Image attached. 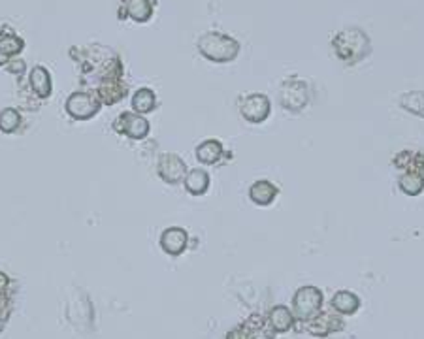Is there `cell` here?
Returning a JSON list of instances; mask_svg holds the SVG:
<instances>
[{"mask_svg": "<svg viewBox=\"0 0 424 339\" xmlns=\"http://www.w3.org/2000/svg\"><path fill=\"white\" fill-rule=\"evenodd\" d=\"M332 49L338 55V59L343 60L345 65H357L370 55L372 46L368 34L362 28L349 26L339 31L338 36L332 40Z\"/></svg>", "mask_w": 424, "mask_h": 339, "instance_id": "obj_1", "label": "cell"}, {"mask_svg": "<svg viewBox=\"0 0 424 339\" xmlns=\"http://www.w3.org/2000/svg\"><path fill=\"white\" fill-rule=\"evenodd\" d=\"M198 51L202 53L204 59H208L209 63H217V65H225V63H232L236 57L240 55V42L234 38H230L222 33H204L198 38Z\"/></svg>", "mask_w": 424, "mask_h": 339, "instance_id": "obj_2", "label": "cell"}, {"mask_svg": "<svg viewBox=\"0 0 424 339\" xmlns=\"http://www.w3.org/2000/svg\"><path fill=\"white\" fill-rule=\"evenodd\" d=\"M293 307L294 319H298L300 322H307L319 315L320 307H323V292L313 285L298 288L293 298Z\"/></svg>", "mask_w": 424, "mask_h": 339, "instance_id": "obj_3", "label": "cell"}, {"mask_svg": "<svg viewBox=\"0 0 424 339\" xmlns=\"http://www.w3.org/2000/svg\"><path fill=\"white\" fill-rule=\"evenodd\" d=\"M309 100H311V91H309V85L306 81L293 78L281 85L279 104L287 111L298 113V111L306 110Z\"/></svg>", "mask_w": 424, "mask_h": 339, "instance_id": "obj_4", "label": "cell"}, {"mask_svg": "<svg viewBox=\"0 0 424 339\" xmlns=\"http://www.w3.org/2000/svg\"><path fill=\"white\" fill-rule=\"evenodd\" d=\"M100 108H102V104H100L97 94L87 91H74L65 102L66 113L76 121L92 119L100 111Z\"/></svg>", "mask_w": 424, "mask_h": 339, "instance_id": "obj_5", "label": "cell"}, {"mask_svg": "<svg viewBox=\"0 0 424 339\" xmlns=\"http://www.w3.org/2000/svg\"><path fill=\"white\" fill-rule=\"evenodd\" d=\"M240 113L251 124H262L272 113L270 98L262 92H251L240 100Z\"/></svg>", "mask_w": 424, "mask_h": 339, "instance_id": "obj_6", "label": "cell"}, {"mask_svg": "<svg viewBox=\"0 0 424 339\" xmlns=\"http://www.w3.org/2000/svg\"><path fill=\"white\" fill-rule=\"evenodd\" d=\"M113 131L121 134V136L131 138V140H145V138L149 136L151 124L144 115H140L136 111H123L115 119Z\"/></svg>", "mask_w": 424, "mask_h": 339, "instance_id": "obj_7", "label": "cell"}, {"mask_svg": "<svg viewBox=\"0 0 424 339\" xmlns=\"http://www.w3.org/2000/svg\"><path fill=\"white\" fill-rule=\"evenodd\" d=\"M187 164L176 153H163L157 160V174L168 185H179L187 176Z\"/></svg>", "mask_w": 424, "mask_h": 339, "instance_id": "obj_8", "label": "cell"}, {"mask_svg": "<svg viewBox=\"0 0 424 339\" xmlns=\"http://www.w3.org/2000/svg\"><path fill=\"white\" fill-rule=\"evenodd\" d=\"M66 319L72 322L74 328H87L92 320V306L87 294L78 290L66 304Z\"/></svg>", "mask_w": 424, "mask_h": 339, "instance_id": "obj_9", "label": "cell"}, {"mask_svg": "<svg viewBox=\"0 0 424 339\" xmlns=\"http://www.w3.org/2000/svg\"><path fill=\"white\" fill-rule=\"evenodd\" d=\"M189 245V234L187 230L179 229V226H170L163 230L161 234V249L170 256H179L185 253V249Z\"/></svg>", "mask_w": 424, "mask_h": 339, "instance_id": "obj_10", "label": "cell"}, {"mask_svg": "<svg viewBox=\"0 0 424 339\" xmlns=\"http://www.w3.org/2000/svg\"><path fill=\"white\" fill-rule=\"evenodd\" d=\"M277 195H279V189L272 181H268V179H259V181H254L249 187V200L256 204V206H262V208L274 204Z\"/></svg>", "mask_w": 424, "mask_h": 339, "instance_id": "obj_11", "label": "cell"}, {"mask_svg": "<svg viewBox=\"0 0 424 339\" xmlns=\"http://www.w3.org/2000/svg\"><path fill=\"white\" fill-rule=\"evenodd\" d=\"M341 328H343V320L339 319L338 315L332 313L317 315L311 320H307V330L313 336H320V338H325L328 333L339 332Z\"/></svg>", "mask_w": 424, "mask_h": 339, "instance_id": "obj_12", "label": "cell"}, {"mask_svg": "<svg viewBox=\"0 0 424 339\" xmlns=\"http://www.w3.org/2000/svg\"><path fill=\"white\" fill-rule=\"evenodd\" d=\"M31 87H33V92L40 100H46V98L51 97L53 83L49 70L44 68V66H34L31 70Z\"/></svg>", "mask_w": 424, "mask_h": 339, "instance_id": "obj_13", "label": "cell"}, {"mask_svg": "<svg viewBox=\"0 0 424 339\" xmlns=\"http://www.w3.org/2000/svg\"><path fill=\"white\" fill-rule=\"evenodd\" d=\"M209 174L204 168H193L187 172V176L183 179V185L187 192L193 196H202L209 189Z\"/></svg>", "mask_w": 424, "mask_h": 339, "instance_id": "obj_14", "label": "cell"}, {"mask_svg": "<svg viewBox=\"0 0 424 339\" xmlns=\"http://www.w3.org/2000/svg\"><path fill=\"white\" fill-rule=\"evenodd\" d=\"M195 155L198 163L202 164H217L225 155V147L219 140H206L200 145H196Z\"/></svg>", "mask_w": 424, "mask_h": 339, "instance_id": "obj_15", "label": "cell"}, {"mask_svg": "<svg viewBox=\"0 0 424 339\" xmlns=\"http://www.w3.org/2000/svg\"><path fill=\"white\" fill-rule=\"evenodd\" d=\"M268 320H270V326H272L274 332L285 333L294 326L296 319H294L293 311L287 306H275L272 307V311L268 315Z\"/></svg>", "mask_w": 424, "mask_h": 339, "instance_id": "obj_16", "label": "cell"}, {"mask_svg": "<svg viewBox=\"0 0 424 339\" xmlns=\"http://www.w3.org/2000/svg\"><path fill=\"white\" fill-rule=\"evenodd\" d=\"M394 166L398 170L405 168V172L411 170L424 177V151H402L394 157Z\"/></svg>", "mask_w": 424, "mask_h": 339, "instance_id": "obj_17", "label": "cell"}, {"mask_svg": "<svg viewBox=\"0 0 424 339\" xmlns=\"http://www.w3.org/2000/svg\"><path fill=\"white\" fill-rule=\"evenodd\" d=\"M330 304L339 315H354L360 309V298L349 290H339L334 294Z\"/></svg>", "mask_w": 424, "mask_h": 339, "instance_id": "obj_18", "label": "cell"}, {"mask_svg": "<svg viewBox=\"0 0 424 339\" xmlns=\"http://www.w3.org/2000/svg\"><path fill=\"white\" fill-rule=\"evenodd\" d=\"M123 17H131L138 23H145L153 15V6L149 0H124Z\"/></svg>", "mask_w": 424, "mask_h": 339, "instance_id": "obj_19", "label": "cell"}, {"mask_svg": "<svg viewBox=\"0 0 424 339\" xmlns=\"http://www.w3.org/2000/svg\"><path fill=\"white\" fill-rule=\"evenodd\" d=\"M157 108V94L153 89L149 87H142L134 92L132 97V110L140 113V115H145V113H151V111Z\"/></svg>", "mask_w": 424, "mask_h": 339, "instance_id": "obj_20", "label": "cell"}, {"mask_svg": "<svg viewBox=\"0 0 424 339\" xmlns=\"http://www.w3.org/2000/svg\"><path fill=\"white\" fill-rule=\"evenodd\" d=\"M398 187L400 190L407 196H418L424 190V177L417 172L407 170L402 176L398 177Z\"/></svg>", "mask_w": 424, "mask_h": 339, "instance_id": "obj_21", "label": "cell"}, {"mask_svg": "<svg viewBox=\"0 0 424 339\" xmlns=\"http://www.w3.org/2000/svg\"><path fill=\"white\" fill-rule=\"evenodd\" d=\"M21 123H23V119H21V113L15 108H6V110L0 111V131L4 134L17 132Z\"/></svg>", "mask_w": 424, "mask_h": 339, "instance_id": "obj_22", "label": "cell"}, {"mask_svg": "<svg viewBox=\"0 0 424 339\" xmlns=\"http://www.w3.org/2000/svg\"><path fill=\"white\" fill-rule=\"evenodd\" d=\"M400 106L415 115H424V92L413 91L400 98Z\"/></svg>", "mask_w": 424, "mask_h": 339, "instance_id": "obj_23", "label": "cell"}, {"mask_svg": "<svg viewBox=\"0 0 424 339\" xmlns=\"http://www.w3.org/2000/svg\"><path fill=\"white\" fill-rule=\"evenodd\" d=\"M23 47H25V42L19 36H15V34H4L0 38V53H4L10 59H12L13 55L23 51Z\"/></svg>", "mask_w": 424, "mask_h": 339, "instance_id": "obj_24", "label": "cell"}, {"mask_svg": "<svg viewBox=\"0 0 424 339\" xmlns=\"http://www.w3.org/2000/svg\"><path fill=\"white\" fill-rule=\"evenodd\" d=\"M4 68H6L8 72L15 74V76H21V74H25V63H23V60H10V63H8Z\"/></svg>", "mask_w": 424, "mask_h": 339, "instance_id": "obj_25", "label": "cell"}, {"mask_svg": "<svg viewBox=\"0 0 424 339\" xmlns=\"http://www.w3.org/2000/svg\"><path fill=\"white\" fill-rule=\"evenodd\" d=\"M227 339H249V330L247 326H240V328H234L232 332L227 336Z\"/></svg>", "mask_w": 424, "mask_h": 339, "instance_id": "obj_26", "label": "cell"}, {"mask_svg": "<svg viewBox=\"0 0 424 339\" xmlns=\"http://www.w3.org/2000/svg\"><path fill=\"white\" fill-rule=\"evenodd\" d=\"M247 326V324H245ZM249 330V326H247ZM249 339H272V336L266 332V330H262V328H259V330H249Z\"/></svg>", "mask_w": 424, "mask_h": 339, "instance_id": "obj_27", "label": "cell"}, {"mask_svg": "<svg viewBox=\"0 0 424 339\" xmlns=\"http://www.w3.org/2000/svg\"><path fill=\"white\" fill-rule=\"evenodd\" d=\"M8 287H10V277L4 272H0V296L6 292Z\"/></svg>", "mask_w": 424, "mask_h": 339, "instance_id": "obj_28", "label": "cell"}]
</instances>
